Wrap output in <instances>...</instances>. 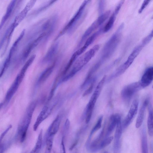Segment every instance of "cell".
I'll list each match as a JSON object with an SVG mask.
<instances>
[{
    "label": "cell",
    "mask_w": 153,
    "mask_h": 153,
    "mask_svg": "<svg viewBox=\"0 0 153 153\" xmlns=\"http://www.w3.org/2000/svg\"><path fill=\"white\" fill-rule=\"evenodd\" d=\"M75 153H77V152H75Z\"/></svg>",
    "instance_id": "74e56055"
},
{
    "label": "cell",
    "mask_w": 153,
    "mask_h": 153,
    "mask_svg": "<svg viewBox=\"0 0 153 153\" xmlns=\"http://www.w3.org/2000/svg\"><path fill=\"white\" fill-rule=\"evenodd\" d=\"M114 139L112 136H108L102 140L100 143L98 148L99 150H100L108 145Z\"/></svg>",
    "instance_id": "4316f807"
},
{
    "label": "cell",
    "mask_w": 153,
    "mask_h": 153,
    "mask_svg": "<svg viewBox=\"0 0 153 153\" xmlns=\"http://www.w3.org/2000/svg\"><path fill=\"white\" fill-rule=\"evenodd\" d=\"M142 153H148V148L147 137L144 130L142 131L141 136Z\"/></svg>",
    "instance_id": "d4e9b609"
},
{
    "label": "cell",
    "mask_w": 153,
    "mask_h": 153,
    "mask_svg": "<svg viewBox=\"0 0 153 153\" xmlns=\"http://www.w3.org/2000/svg\"><path fill=\"white\" fill-rule=\"evenodd\" d=\"M90 1L88 0H85L83 2L74 15L57 35L55 40L57 39L75 25L80 18L86 6Z\"/></svg>",
    "instance_id": "3957f363"
},
{
    "label": "cell",
    "mask_w": 153,
    "mask_h": 153,
    "mask_svg": "<svg viewBox=\"0 0 153 153\" xmlns=\"http://www.w3.org/2000/svg\"><path fill=\"white\" fill-rule=\"evenodd\" d=\"M58 47V43H56L52 45L43 58V61L46 62L51 60L56 54Z\"/></svg>",
    "instance_id": "ffe728a7"
},
{
    "label": "cell",
    "mask_w": 153,
    "mask_h": 153,
    "mask_svg": "<svg viewBox=\"0 0 153 153\" xmlns=\"http://www.w3.org/2000/svg\"><path fill=\"white\" fill-rule=\"evenodd\" d=\"M64 138L62 137L60 145L61 153H66L65 147L64 143Z\"/></svg>",
    "instance_id": "d6a6232c"
},
{
    "label": "cell",
    "mask_w": 153,
    "mask_h": 153,
    "mask_svg": "<svg viewBox=\"0 0 153 153\" xmlns=\"http://www.w3.org/2000/svg\"><path fill=\"white\" fill-rule=\"evenodd\" d=\"M36 57L35 55H33L31 56L29 59L25 63L22 68V69L19 75L21 79H23L25 73L29 67L32 64Z\"/></svg>",
    "instance_id": "7402d4cb"
},
{
    "label": "cell",
    "mask_w": 153,
    "mask_h": 153,
    "mask_svg": "<svg viewBox=\"0 0 153 153\" xmlns=\"http://www.w3.org/2000/svg\"><path fill=\"white\" fill-rule=\"evenodd\" d=\"M114 141V153H119L120 147V138L122 134V127L121 120L118 123L116 127Z\"/></svg>",
    "instance_id": "7c38bea8"
},
{
    "label": "cell",
    "mask_w": 153,
    "mask_h": 153,
    "mask_svg": "<svg viewBox=\"0 0 153 153\" xmlns=\"http://www.w3.org/2000/svg\"><path fill=\"white\" fill-rule=\"evenodd\" d=\"M42 130L40 131L35 147L30 153H39L42 146Z\"/></svg>",
    "instance_id": "cb8c5ba5"
},
{
    "label": "cell",
    "mask_w": 153,
    "mask_h": 153,
    "mask_svg": "<svg viewBox=\"0 0 153 153\" xmlns=\"http://www.w3.org/2000/svg\"><path fill=\"white\" fill-rule=\"evenodd\" d=\"M153 116L152 108L151 105H149V114L147 120V126L148 132L150 136H152L153 134Z\"/></svg>",
    "instance_id": "44dd1931"
},
{
    "label": "cell",
    "mask_w": 153,
    "mask_h": 153,
    "mask_svg": "<svg viewBox=\"0 0 153 153\" xmlns=\"http://www.w3.org/2000/svg\"><path fill=\"white\" fill-rule=\"evenodd\" d=\"M53 153H55V152H54Z\"/></svg>",
    "instance_id": "8d00e7d4"
},
{
    "label": "cell",
    "mask_w": 153,
    "mask_h": 153,
    "mask_svg": "<svg viewBox=\"0 0 153 153\" xmlns=\"http://www.w3.org/2000/svg\"><path fill=\"white\" fill-rule=\"evenodd\" d=\"M141 88L140 82H134L125 86L122 90L121 96L125 101H129Z\"/></svg>",
    "instance_id": "5b68a950"
},
{
    "label": "cell",
    "mask_w": 153,
    "mask_h": 153,
    "mask_svg": "<svg viewBox=\"0 0 153 153\" xmlns=\"http://www.w3.org/2000/svg\"><path fill=\"white\" fill-rule=\"evenodd\" d=\"M96 80L95 79L92 80L91 85L89 87L85 90L82 94L83 97H85L90 94L92 91Z\"/></svg>",
    "instance_id": "f1b7e54d"
},
{
    "label": "cell",
    "mask_w": 153,
    "mask_h": 153,
    "mask_svg": "<svg viewBox=\"0 0 153 153\" xmlns=\"http://www.w3.org/2000/svg\"><path fill=\"white\" fill-rule=\"evenodd\" d=\"M124 24H121L104 45L101 57L99 60L103 63L113 54L120 41Z\"/></svg>",
    "instance_id": "6da1fadb"
},
{
    "label": "cell",
    "mask_w": 153,
    "mask_h": 153,
    "mask_svg": "<svg viewBox=\"0 0 153 153\" xmlns=\"http://www.w3.org/2000/svg\"><path fill=\"white\" fill-rule=\"evenodd\" d=\"M103 118V116H101L98 118L96 124L91 130L87 141L90 142L91 138L93 134L101 127Z\"/></svg>",
    "instance_id": "484cf974"
},
{
    "label": "cell",
    "mask_w": 153,
    "mask_h": 153,
    "mask_svg": "<svg viewBox=\"0 0 153 153\" xmlns=\"http://www.w3.org/2000/svg\"><path fill=\"white\" fill-rule=\"evenodd\" d=\"M153 30H152L151 33L142 40V43L145 46L149 43L151 41L153 37Z\"/></svg>",
    "instance_id": "f546056e"
},
{
    "label": "cell",
    "mask_w": 153,
    "mask_h": 153,
    "mask_svg": "<svg viewBox=\"0 0 153 153\" xmlns=\"http://www.w3.org/2000/svg\"><path fill=\"white\" fill-rule=\"evenodd\" d=\"M16 2V0H13L9 4L7 8L6 13L2 18L0 23V30L4 24L10 16L15 5Z\"/></svg>",
    "instance_id": "ac0fdd59"
},
{
    "label": "cell",
    "mask_w": 153,
    "mask_h": 153,
    "mask_svg": "<svg viewBox=\"0 0 153 153\" xmlns=\"http://www.w3.org/2000/svg\"><path fill=\"white\" fill-rule=\"evenodd\" d=\"M117 14L113 12L108 21L102 28V32L106 33L109 31L113 26Z\"/></svg>",
    "instance_id": "603a6c76"
},
{
    "label": "cell",
    "mask_w": 153,
    "mask_h": 153,
    "mask_svg": "<svg viewBox=\"0 0 153 153\" xmlns=\"http://www.w3.org/2000/svg\"><path fill=\"white\" fill-rule=\"evenodd\" d=\"M55 64H53L46 69L41 74L37 81L38 84H41L45 82L52 73Z\"/></svg>",
    "instance_id": "d6986e66"
},
{
    "label": "cell",
    "mask_w": 153,
    "mask_h": 153,
    "mask_svg": "<svg viewBox=\"0 0 153 153\" xmlns=\"http://www.w3.org/2000/svg\"><path fill=\"white\" fill-rule=\"evenodd\" d=\"M102 31V28H101L86 39L83 46L76 51L78 56L85 51L87 48L94 42Z\"/></svg>",
    "instance_id": "4fadbf2b"
},
{
    "label": "cell",
    "mask_w": 153,
    "mask_h": 153,
    "mask_svg": "<svg viewBox=\"0 0 153 153\" xmlns=\"http://www.w3.org/2000/svg\"><path fill=\"white\" fill-rule=\"evenodd\" d=\"M138 101L134 100L132 102L130 109L125 117L123 124V128H126L131 124L138 110Z\"/></svg>",
    "instance_id": "52a82bcc"
},
{
    "label": "cell",
    "mask_w": 153,
    "mask_h": 153,
    "mask_svg": "<svg viewBox=\"0 0 153 153\" xmlns=\"http://www.w3.org/2000/svg\"><path fill=\"white\" fill-rule=\"evenodd\" d=\"M145 46L141 43L134 48L126 61L116 70L117 73L118 75L120 76L129 67Z\"/></svg>",
    "instance_id": "277c9868"
},
{
    "label": "cell",
    "mask_w": 153,
    "mask_h": 153,
    "mask_svg": "<svg viewBox=\"0 0 153 153\" xmlns=\"http://www.w3.org/2000/svg\"><path fill=\"white\" fill-rule=\"evenodd\" d=\"M150 0H144L140 8L138 10V12L139 14L141 13L146 6L150 3Z\"/></svg>",
    "instance_id": "1f68e13d"
},
{
    "label": "cell",
    "mask_w": 153,
    "mask_h": 153,
    "mask_svg": "<svg viewBox=\"0 0 153 153\" xmlns=\"http://www.w3.org/2000/svg\"><path fill=\"white\" fill-rule=\"evenodd\" d=\"M3 105V103H0V109H1Z\"/></svg>",
    "instance_id": "e575fe53"
},
{
    "label": "cell",
    "mask_w": 153,
    "mask_h": 153,
    "mask_svg": "<svg viewBox=\"0 0 153 153\" xmlns=\"http://www.w3.org/2000/svg\"><path fill=\"white\" fill-rule=\"evenodd\" d=\"M149 100H146L143 102L138 113L135 123V127L139 128L143 123L146 107L149 104Z\"/></svg>",
    "instance_id": "e0dca14e"
},
{
    "label": "cell",
    "mask_w": 153,
    "mask_h": 153,
    "mask_svg": "<svg viewBox=\"0 0 153 153\" xmlns=\"http://www.w3.org/2000/svg\"><path fill=\"white\" fill-rule=\"evenodd\" d=\"M110 12V10H107L101 14L91 24L82 36L77 45V48L79 47L89 36L105 22L109 16Z\"/></svg>",
    "instance_id": "7a4b0ae2"
},
{
    "label": "cell",
    "mask_w": 153,
    "mask_h": 153,
    "mask_svg": "<svg viewBox=\"0 0 153 153\" xmlns=\"http://www.w3.org/2000/svg\"><path fill=\"white\" fill-rule=\"evenodd\" d=\"M22 80L18 74L7 92L4 99V104H7L10 101Z\"/></svg>",
    "instance_id": "ba28073f"
},
{
    "label": "cell",
    "mask_w": 153,
    "mask_h": 153,
    "mask_svg": "<svg viewBox=\"0 0 153 153\" xmlns=\"http://www.w3.org/2000/svg\"><path fill=\"white\" fill-rule=\"evenodd\" d=\"M36 1L31 0L26 4L24 9L16 16L12 24L16 27L23 20L28 12L33 7Z\"/></svg>",
    "instance_id": "9c48e42d"
},
{
    "label": "cell",
    "mask_w": 153,
    "mask_h": 153,
    "mask_svg": "<svg viewBox=\"0 0 153 153\" xmlns=\"http://www.w3.org/2000/svg\"><path fill=\"white\" fill-rule=\"evenodd\" d=\"M70 126V122L68 119H67L65 123L63 129L62 137L64 139L67 134L69 128Z\"/></svg>",
    "instance_id": "83f0119b"
},
{
    "label": "cell",
    "mask_w": 153,
    "mask_h": 153,
    "mask_svg": "<svg viewBox=\"0 0 153 153\" xmlns=\"http://www.w3.org/2000/svg\"><path fill=\"white\" fill-rule=\"evenodd\" d=\"M121 120V116L118 114H114L111 116L105 137H108L116 127L118 122Z\"/></svg>",
    "instance_id": "2e32d148"
},
{
    "label": "cell",
    "mask_w": 153,
    "mask_h": 153,
    "mask_svg": "<svg viewBox=\"0 0 153 153\" xmlns=\"http://www.w3.org/2000/svg\"><path fill=\"white\" fill-rule=\"evenodd\" d=\"M105 6V1L100 0L99 1L98 4V11L101 14L103 11Z\"/></svg>",
    "instance_id": "4dcf8cb0"
},
{
    "label": "cell",
    "mask_w": 153,
    "mask_h": 153,
    "mask_svg": "<svg viewBox=\"0 0 153 153\" xmlns=\"http://www.w3.org/2000/svg\"><path fill=\"white\" fill-rule=\"evenodd\" d=\"M85 65L86 64L84 62L82 56L76 60L72 69L69 74L63 78L62 81H66L70 79Z\"/></svg>",
    "instance_id": "8fae6325"
},
{
    "label": "cell",
    "mask_w": 153,
    "mask_h": 153,
    "mask_svg": "<svg viewBox=\"0 0 153 153\" xmlns=\"http://www.w3.org/2000/svg\"><path fill=\"white\" fill-rule=\"evenodd\" d=\"M61 121V117L58 115L49 126L46 133L45 137L50 136H54L58 131Z\"/></svg>",
    "instance_id": "9a60e30c"
},
{
    "label": "cell",
    "mask_w": 153,
    "mask_h": 153,
    "mask_svg": "<svg viewBox=\"0 0 153 153\" xmlns=\"http://www.w3.org/2000/svg\"><path fill=\"white\" fill-rule=\"evenodd\" d=\"M103 153H108V152L106 151H105Z\"/></svg>",
    "instance_id": "d590c367"
},
{
    "label": "cell",
    "mask_w": 153,
    "mask_h": 153,
    "mask_svg": "<svg viewBox=\"0 0 153 153\" xmlns=\"http://www.w3.org/2000/svg\"><path fill=\"white\" fill-rule=\"evenodd\" d=\"M106 76H104L97 85L86 107L85 111L88 113H92L98 98L100 95L105 81Z\"/></svg>",
    "instance_id": "8992f818"
},
{
    "label": "cell",
    "mask_w": 153,
    "mask_h": 153,
    "mask_svg": "<svg viewBox=\"0 0 153 153\" xmlns=\"http://www.w3.org/2000/svg\"><path fill=\"white\" fill-rule=\"evenodd\" d=\"M53 107L54 105H52L51 106L45 105L43 107L33 125L34 131H36L41 123L49 116Z\"/></svg>",
    "instance_id": "30bf717a"
},
{
    "label": "cell",
    "mask_w": 153,
    "mask_h": 153,
    "mask_svg": "<svg viewBox=\"0 0 153 153\" xmlns=\"http://www.w3.org/2000/svg\"><path fill=\"white\" fill-rule=\"evenodd\" d=\"M153 79V68L150 67L145 71L140 82L141 88L148 86L152 82Z\"/></svg>",
    "instance_id": "5bb4252c"
},
{
    "label": "cell",
    "mask_w": 153,
    "mask_h": 153,
    "mask_svg": "<svg viewBox=\"0 0 153 153\" xmlns=\"http://www.w3.org/2000/svg\"><path fill=\"white\" fill-rule=\"evenodd\" d=\"M12 126L10 125L3 132L0 136V144L6 134L7 132L11 128Z\"/></svg>",
    "instance_id": "836d02e7"
}]
</instances>
